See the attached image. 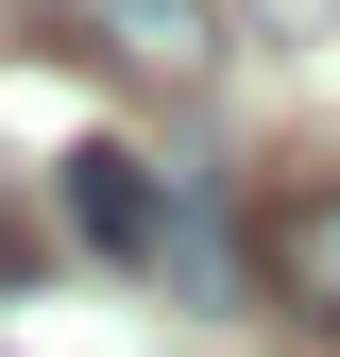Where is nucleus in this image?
<instances>
[{
    "label": "nucleus",
    "mask_w": 340,
    "mask_h": 357,
    "mask_svg": "<svg viewBox=\"0 0 340 357\" xmlns=\"http://www.w3.org/2000/svg\"><path fill=\"white\" fill-rule=\"evenodd\" d=\"M68 238L102 255V273H170V188H153V153L85 137V153H68Z\"/></svg>",
    "instance_id": "1"
},
{
    "label": "nucleus",
    "mask_w": 340,
    "mask_h": 357,
    "mask_svg": "<svg viewBox=\"0 0 340 357\" xmlns=\"http://www.w3.org/2000/svg\"><path fill=\"white\" fill-rule=\"evenodd\" d=\"M52 17L85 34V52H119L137 85H187L204 52H222V0H52Z\"/></svg>",
    "instance_id": "2"
},
{
    "label": "nucleus",
    "mask_w": 340,
    "mask_h": 357,
    "mask_svg": "<svg viewBox=\"0 0 340 357\" xmlns=\"http://www.w3.org/2000/svg\"><path fill=\"white\" fill-rule=\"evenodd\" d=\"M272 273H289V306H307V324H340V188H307V204H289Z\"/></svg>",
    "instance_id": "3"
},
{
    "label": "nucleus",
    "mask_w": 340,
    "mask_h": 357,
    "mask_svg": "<svg viewBox=\"0 0 340 357\" xmlns=\"http://www.w3.org/2000/svg\"><path fill=\"white\" fill-rule=\"evenodd\" d=\"M255 17H272V34H323V0H255Z\"/></svg>",
    "instance_id": "4"
}]
</instances>
